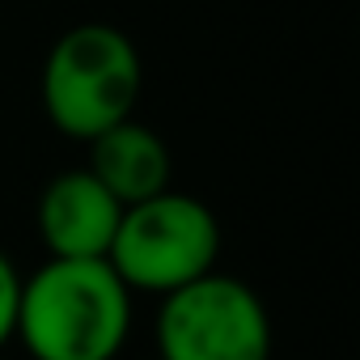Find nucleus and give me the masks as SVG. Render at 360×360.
Returning a JSON list of instances; mask_svg holds the SVG:
<instances>
[{
	"label": "nucleus",
	"instance_id": "f03ea898",
	"mask_svg": "<svg viewBox=\"0 0 360 360\" xmlns=\"http://www.w3.org/2000/svg\"><path fill=\"white\" fill-rule=\"evenodd\" d=\"M39 94L47 119L64 136L89 144L106 127L131 119L140 98V51L119 26H72L51 43Z\"/></svg>",
	"mask_w": 360,
	"mask_h": 360
},
{
	"label": "nucleus",
	"instance_id": "7ed1b4c3",
	"mask_svg": "<svg viewBox=\"0 0 360 360\" xmlns=\"http://www.w3.org/2000/svg\"><path fill=\"white\" fill-rule=\"evenodd\" d=\"M221 225L212 208L183 191H157L127 204L110 238L106 263L131 292H174L208 271H217Z\"/></svg>",
	"mask_w": 360,
	"mask_h": 360
},
{
	"label": "nucleus",
	"instance_id": "f257e3e1",
	"mask_svg": "<svg viewBox=\"0 0 360 360\" xmlns=\"http://www.w3.org/2000/svg\"><path fill=\"white\" fill-rule=\"evenodd\" d=\"M131 335V288L106 259H47L22 280L18 330L34 360H115Z\"/></svg>",
	"mask_w": 360,
	"mask_h": 360
},
{
	"label": "nucleus",
	"instance_id": "39448f33",
	"mask_svg": "<svg viewBox=\"0 0 360 360\" xmlns=\"http://www.w3.org/2000/svg\"><path fill=\"white\" fill-rule=\"evenodd\" d=\"M123 204L89 169L56 174L39 195V238L51 259H106Z\"/></svg>",
	"mask_w": 360,
	"mask_h": 360
},
{
	"label": "nucleus",
	"instance_id": "423d86ee",
	"mask_svg": "<svg viewBox=\"0 0 360 360\" xmlns=\"http://www.w3.org/2000/svg\"><path fill=\"white\" fill-rule=\"evenodd\" d=\"M85 169L127 208V204H140L169 187V148L153 127L123 119L89 140Z\"/></svg>",
	"mask_w": 360,
	"mask_h": 360
},
{
	"label": "nucleus",
	"instance_id": "20e7f679",
	"mask_svg": "<svg viewBox=\"0 0 360 360\" xmlns=\"http://www.w3.org/2000/svg\"><path fill=\"white\" fill-rule=\"evenodd\" d=\"M157 352L161 360H271L267 305L250 284L208 271L161 297Z\"/></svg>",
	"mask_w": 360,
	"mask_h": 360
},
{
	"label": "nucleus",
	"instance_id": "0eeeda50",
	"mask_svg": "<svg viewBox=\"0 0 360 360\" xmlns=\"http://www.w3.org/2000/svg\"><path fill=\"white\" fill-rule=\"evenodd\" d=\"M18 297H22V276L0 250V347H5L18 330Z\"/></svg>",
	"mask_w": 360,
	"mask_h": 360
}]
</instances>
